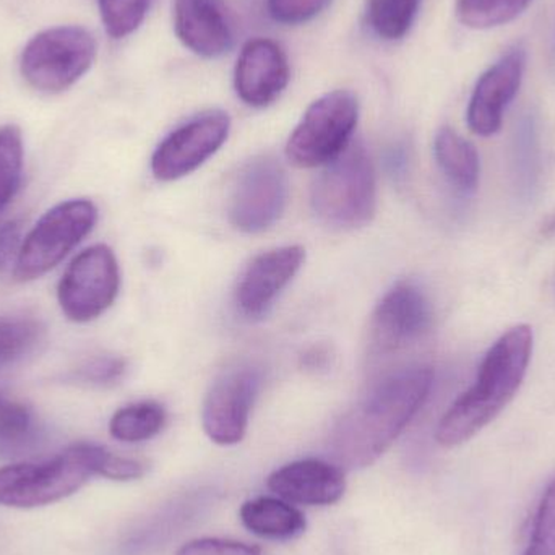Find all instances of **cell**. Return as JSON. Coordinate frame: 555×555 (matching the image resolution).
Here are the masks:
<instances>
[{"label":"cell","instance_id":"obj_5","mask_svg":"<svg viewBox=\"0 0 555 555\" xmlns=\"http://www.w3.org/2000/svg\"><path fill=\"white\" fill-rule=\"evenodd\" d=\"M98 221V208L87 198L62 202L42 215L20 247L15 278L33 281L59 266Z\"/></svg>","mask_w":555,"mask_h":555},{"label":"cell","instance_id":"obj_8","mask_svg":"<svg viewBox=\"0 0 555 555\" xmlns=\"http://www.w3.org/2000/svg\"><path fill=\"white\" fill-rule=\"evenodd\" d=\"M119 287L116 256L109 247L98 244L78 254L65 270L59 281V306L72 322H91L113 306Z\"/></svg>","mask_w":555,"mask_h":555},{"label":"cell","instance_id":"obj_31","mask_svg":"<svg viewBox=\"0 0 555 555\" xmlns=\"http://www.w3.org/2000/svg\"><path fill=\"white\" fill-rule=\"evenodd\" d=\"M145 472L146 466L139 462V460L109 453L101 476L113 479V481H133V479L142 478Z\"/></svg>","mask_w":555,"mask_h":555},{"label":"cell","instance_id":"obj_14","mask_svg":"<svg viewBox=\"0 0 555 555\" xmlns=\"http://www.w3.org/2000/svg\"><path fill=\"white\" fill-rule=\"evenodd\" d=\"M304 260L306 250L300 246L280 247L256 257L237 283L236 304L241 312L249 319L266 315Z\"/></svg>","mask_w":555,"mask_h":555},{"label":"cell","instance_id":"obj_11","mask_svg":"<svg viewBox=\"0 0 555 555\" xmlns=\"http://www.w3.org/2000/svg\"><path fill=\"white\" fill-rule=\"evenodd\" d=\"M260 384V372L250 365L230 369L215 382L202 411L205 433L215 443L236 446L244 439Z\"/></svg>","mask_w":555,"mask_h":555},{"label":"cell","instance_id":"obj_25","mask_svg":"<svg viewBox=\"0 0 555 555\" xmlns=\"http://www.w3.org/2000/svg\"><path fill=\"white\" fill-rule=\"evenodd\" d=\"M152 0H100L101 20L107 35L122 39L132 35L149 12Z\"/></svg>","mask_w":555,"mask_h":555},{"label":"cell","instance_id":"obj_19","mask_svg":"<svg viewBox=\"0 0 555 555\" xmlns=\"http://www.w3.org/2000/svg\"><path fill=\"white\" fill-rule=\"evenodd\" d=\"M434 153L437 165L446 178L463 192H473L478 188L481 163L478 150L469 140L450 127H442L434 140Z\"/></svg>","mask_w":555,"mask_h":555},{"label":"cell","instance_id":"obj_7","mask_svg":"<svg viewBox=\"0 0 555 555\" xmlns=\"http://www.w3.org/2000/svg\"><path fill=\"white\" fill-rule=\"evenodd\" d=\"M358 98L336 90L310 104L287 140L286 155L299 168H317L338 158L358 126Z\"/></svg>","mask_w":555,"mask_h":555},{"label":"cell","instance_id":"obj_17","mask_svg":"<svg viewBox=\"0 0 555 555\" xmlns=\"http://www.w3.org/2000/svg\"><path fill=\"white\" fill-rule=\"evenodd\" d=\"M269 488L289 504L322 507L343 498L346 479L338 466L309 459L276 469L269 478Z\"/></svg>","mask_w":555,"mask_h":555},{"label":"cell","instance_id":"obj_18","mask_svg":"<svg viewBox=\"0 0 555 555\" xmlns=\"http://www.w3.org/2000/svg\"><path fill=\"white\" fill-rule=\"evenodd\" d=\"M241 520L247 530L267 540H294L306 530V518L289 502L257 498L241 507Z\"/></svg>","mask_w":555,"mask_h":555},{"label":"cell","instance_id":"obj_4","mask_svg":"<svg viewBox=\"0 0 555 555\" xmlns=\"http://www.w3.org/2000/svg\"><path fill=\"white\" fill-rule=\"evenodd\" d=\"M310 204L320 221L339 230L371 223L377 210V179L361 143H349L326 165L313 184Z\"/></svg>","mask_w":555,"mask_h":555},{"label":"cell","instance_id":"obj_6","mask_svg":"<svg viewBox=\"0 0 555 555\" xmlns=\"http://www.w3.org/2000/svg\"><path fill=\"white\" fill-rule=\"evenodd\" d=\"M96 41L81 26H57L36 35L22 54V75L35 90L61 93L93 65Z\"/></svg>","mask_w":555,"mask_h":555},{"label":"cell","instance_id":"obj_27","mask_svg":"<svg viewBox=\"0 0 555 555\" xmlns=\"http://www.w3.org/2000/svg\"><path fill=\"white\" fill-rule=\"evenodd\" d=\"M524 555H555V476L541 499L530 544Z\"/></svg>","mask_w":555,"mask_h":555},{"label":"cell","instance_id":"obj_22","mask_svg":"<svg viewBox=\"0 0 555 555\" xmlns=\"http://www.w3.org/2000/svg\"><path fill=\"white\" fill-rule=\"evenodd\" d=\"M533 0H456V16L472 29H491L517 20Z\"/></svg>","mask_w":555,"mask_h":555},{"label":"cell","instance_id":"obj_20","mask_svg":"<svg viewBox=\"0 0 555 555\" xmlns=\"http://www.w3.org/2000/svg\"><path fill=\"white\" fill-rule=\"evenodd\" d=\"M41 442L35 414L25 404L0 395V459H16Z\"/></svg>","mask_w":555,"mask_h":555},{"label":"cell","instance_id":"obj_12","mask_svg":"<svg viewBox=\"0 0 555 555\" xmlns=\"http://www.w3.org/2000/svg\"><path fill=\"white\" fill-rule=\"evenodd\" d=\"M433 319L429 299L417 284L401 281L378 302L371 323V339L382 354L398 351L420 339Z\"/></svg>","mask_w":555,"mask_h":555},{"label":"cell","instance_id":"obj_30","mask_svg":"<svg viewBox=\"0 0 555 555\" xmlns=\"http://www.w3.org/2000/svg\"><path fill=\"white\" fill-rule=\"evenodd\" d=\"M126 372V362L120 358H98L78 371L77 377L87 384L107 385L119 380Z\"/></svg>","mask_w":555,"mask_h":555},{"label":"cell","instance_id":"obj_9","mask_svg":"<svg viewBox=\"0 0 555 555\" xmlns=\"http://www.w3.org/2000/svg\"><path fill=\"white\" fill-rule=\"evenodd\" d=\"M289 197L286 172L276 159H254L241 171L231 195L230 220L243 233L269 230L284 214Z\"/></svg>","mask_w":555,"mask_h":555},{"label":"cell","instance_id":"obj_26","mask_svg":"<svg viewBox=\"0 0 555 555\" xmlns=\"http://www.w3.org/2000/svg\"><path fill=\"white\" fill-rule=\"evenodd\" d=\"M42 328L31 319H0V365L22 358L35 348Z\"/></svg>","mask_w":555,"mask_h":555},{"label":"cell","instance_id":"obj_32","mask_svg":"<svg viewBox=\"0 0 555 555\" xmlns=\"http://www.w3.org/2000/svg\"><path fill=\"white\" fill-rule=\"evenodd\" d=\"M20 236H22V227L18 221L0 227V272L5 270L12 262L13 257H18Z\"/></svg>","mask_w":555,"mask_h":555},{"label":"cell","instance_id":"obj_13","mask_svg":"<svg viewBox=\"0 0 555 555\" xmlns=\"http://www.w3.org/2000/svg\"><path fill=\"white\" fill-rule=\"evenodd\" d=\"M527 68V54L524 49H512L492 64L479 77L469 98V130L479 137H492L502 129L505 111L520 91Z\"/></svg>","mask_w":555,"mask_h":555},{"label":"cell","instance_id":"obj_24","mask_svg":"<svg viewBox=\"0 0 555 555\" xmlns=\"http://www.w3.org/2000/svg\"><path fill=\"white\" fill-rule=\"evenodd\" d=\"M23 172V139L16 126L0 129V211L18 192Z\"/></svg>","mask_w":555,"mask_h":555},{"label":"cell","instance_id":"obj_16","mask_svg":"<svg viewBox=\"0 0 555 555\" xmlns=\"http://www.w3.org/2000/svg\"><path fill=\"white\" fill-rule=\"evenodd\" d=\"M176 35L202 57H220L234 42V26L223 0H176Z\"/></svg>","mask_w":555,"mask_h":555},{"label":"cell","instance_id":"obj_28","mask_svg":"<svg viewBox=\"0 0 555 555\" xmlns=\"http://www.w3.org/2000/svg\"><path fill=\"white\" fill-rule=\"evenodd\" d=\"M332 0H267L270 16L283 25H302L330 5Z\"/></svg>","mask_w":555,"mask_h":555},{"label":"cell","instance_id":"obj_10","mask_svg":"<svg viewBox=\"0 0 555 555\" xmlns=\"http://www.w3.org/2000/svg\"><path fill=\"white\" fill-rule=\"evenodd\" d=\"M230 116L208 111L169 133L152 158V171L159 181H176L201 168L230 135Z\"/></svg>","mask_w":555,"mask_h":555},{"label":"cell","instance_id":"obj_2","mask_svg":"<svg viewBox=\"0 0 555 555\" xmlns=\"http://www.w3.org/2000/svg\"><path fill=\"white\" fill-rule=\"evenodd\" d=\"M533 354V330L517 325L494 343L479 365L476 384L449 408L436 429L442 447H459L481 433L520 390Z\"/></svg>","mask_w":555,"mask_h":555},{"label":"cell","instance_id":"obj_15","mask_svg":"<svg viewBox=\"0 0 555 555\" xmlns=\"http://www.w3.org/2000/svg\"><path fill=\"white\" fill-rule=\"evenodd\" d=\"M287 81L289 64L275 41L257 38L244 46L234 68V88L247 106H270L283 93Z\"/></svg>","mask_w":555,"mask_h":555},{"label":"cell","instance_id":"obj_3","mask_svg":"<svg viewBox=\"0 0 555 555\" xmlns=\"http://www.w3.org/2000/svg\"><path fill=\"white\" fill-rule=\"evenodd\" d=\"M109 450L94 443H75L51 460L16 463L0 468V505L15 508L54 504L101 476Z\"/></svg>","mask_w":555,"mask_h":555},{"label":"cell","instance_id":"obj_21","mask_svg":"<svg viewBox=\"0 0 555 555\" xmlns=\"http://www.w3.org/2000/svg\"><path fill=\"white\" fill-rule=\"evenodd\" d=\"M166 424L165 408L155 401H140L120 408L109 421V433L119 442L139 443L153 439Z\"/></svg>","mask_w":555,"mask_h":555},{"label":"cell","instance_id":"obj_29","mask_svg":"<svg viewBox=\"0 0 555 555\" xmlns=\"http://www.w3.org/2000/svg\"><path fill=\"white\" fill-rule=\"evenodd\" d=\"M176 555H262V551L260 547L240 543V541L204 538V540L185 544Z\"/></svg>","mask_w":555,"mask_h":555},{"label":"cell","instance_id":"obj_23","mask_svg":"<svg viewBox=\"0 0 555 555\" xmlns=\"http://www.w3.org/2000/svg\"><path fill=\"white\" fill-rule=\"evenodd\" d=\"M421 0H367V22L385 41L406 36L420 12Z\"/></svg>","mask_w":555,"mask_h":555},{"label":"cell","instance_id":"obj_1","mask_svg":"<svg viewBox=\"0 0 555 555\" xmlns=\"http://www.w3.org/2000/svg\"><path fill=\"white\" fill-rule=\"evenodd\" d=\"M433 384L434 371L427 365L384 378L333 430V456L348 468L372 465L426 403Z\"/></svg>","mask_w":555,"mask_h":555}]
</instances>
